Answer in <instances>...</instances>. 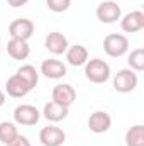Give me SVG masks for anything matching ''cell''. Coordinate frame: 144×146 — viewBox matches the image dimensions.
<instances>
[{"label": "cell", "instance_id": "7a4b0ae2", "mask_svg": "<svg viewBox=\"0 0 144 146\" xmlns=\"http://www.w3.org/2000/svg\"><path fill=\"white\" fill-rule=\"evenodd\" d=\"M129 49V39L124 34H107L104 39V51L110 58H120L127 53Z\"/></svg>", "mask_w": 144, "mask_h": 146}, {"label": "cell", "instance_id": "9a60e30c", "mask_svg": "<svg viewBox=\"0 0 144 146\" xmlns=\"http://www.w3.org/2000/svg\"><path fill=\"white\" fill-rule=\"evenodd\" d=\"M68 112H70L68 107L59 106V104H56L54 100H51V102H48V104L44 106L42 115H44L49 122H59V121H63V119L68 117Z\"/></svg>", "mask_w": 144, "mask_h": 146}, {"label": "cell", "instance_id": "9c48e42d", "mask_svg": "<svg viewBox=\"0 0 144 146\" xmlns=\"http://www.w3.org/2000/svg\"><path fill=\"white\" fill-rule=\"evenodd\" d=\"M110 126H112V117H110V114L105 112V110H95L88 117V127L95 134L107 133L108 129H110Z\"/></svg>", "mask_w": 144, "mask_h": 146}, {"label": "cell", "instance_id": "d6986e66", "mask_svg": "<svg viewBox=\"0 0 144 146\" xmlns=\"http://www.w3.org/2000/svg\"><path fill=\"white\" fill-rule=\"evenodd\" d=\"M17 75L31 87V90L36 87L37 82H39V72H37L32 65H22V66L17 70Z\"/></svg>", "mask_w": 144, "mask_h": 146}, {"label": "cell", "instance_id": "6da1fadb", "mask_svg": "<svg viewBox=\"0 0 144 146\" xmlns=\"http://www.w3.org/2000/svg\"><path fill=\"white\" fill-rule=\"evenodd\" d=\"M85 76L92 83H105L110 78V66L107 61H104L100 58L88 60L85 63Z\"/></svg>", "mask_w": 144, "mask_h": 146}, {"label": "cell", "instance_id": "ffe728a7", "mask_svg": "<svg viewBox=\"0 0 144 146\" xmlns=\"http://www.w3.org/2000/svg\"><path fill=\"white\" fill-rule=\"evenodd\" d=\"M127 63L131 66V70L134 72H143L144 70V49L143 48H136L134 51H131Z\"/></svg>", "mask_w": 144, "mask_h": 146}, {"label": "cell", "instance_id": "8fae6325", "mask_svg": "<svg viewBox=\"0 0 144 146\" xmlns=\"http://www.w3.org/2000/svg\"><path fill=\"white\" fill-rule=\"evenodd\" d=\"M5 92H7L10 97H14V99H22V97H26V95L31 92V87L15 73V75H12V76L5 82Z\"/></svg>", "mask_w": 144, "mask_h": 146}, {"label": "cell", "instance_id": "30bf717a", "mask_svg": "<svg viewBox=\"0 0 144 146\" xmlns=\"http://www.w3.org/2000/svg\"><path fill=\"white\" fill-rule=\"evenodd\" d=\"M41 73L49 80H59L66 75V65L59 60L49 58L41 63Z\"/></svg>", "mask_w": 144, "mask_h": 146}, {"label": "cell", "instance_id": "7c38bea8", "mask_svg": "<svg viewBox=\"0 0 144 146\" xmlns=\"http://www.w3.org/2000/svg\"><path fill=\"white\" fill-rule=\"evenodd\" d=\"M120 27L124 33H139L144 27V12L132 10L120 19Z\"/></svg>", "mask_w": 144, "mask_h": 146}, {"label": "cell", "instance_id": "ba28073f", "mask_svg": "<svg viewBox=\"0 0 144 146\" xmlns=\"http://www.w3.org/2000/svg\"><path fill=\"white\" fill-rule=\"evenodd\" d=\"M51 97H53V100L56 104L65 106V107L70 109L75 104V100H76V92H75V88H73L71 85H68V83H58L53 88Z\"/></svg>", "mask_w": 144, "mask_h": 146}, {"label": "cell", "instance_id": "ac0fdd59", "mask_svg": "<svg viewBox=\"0 0 144 146\" xmlns=\"http://www.w3.org/2000/svg\"><path fill=\"white\" fill-rule=\"evenodd\" d=\"M17 136H19V131H17V126L14 122H9V121L0 122V143H3L7 146L9 143H12Z\"/></svg>", "mask_w": 144, "mask_h": 146}, {"label": "cell", "instance_id": "44dd1931", "mask_svg": "<svg viewBox=\"0 0 144 146\" xmlns=\"http://www.w3.org/2000/svg\"><path fill=\"white\" fill-rule=\"evenodd\" d=\"M46 5L49 10L56 12V14H61V12H66L71 5V0H46Z\"/></svg>", "mask_w": 144, "mask_h": 146}, {"label": "cell", "instance_id": "2e32d148", "mask_svg": "<svg viewBox=\"0 0 144 146\" xmlns=\"http://www.w3.org/2000/svg\"><path fill=\"white\" fill-rule=\"evenodd\" d=\"M66 61L71 66H83L88 61V51L81 44H73L66 49Z\"/></svg>", "mask_w": 144, "mask_h": 146}, {"label": "cell", "instance_id": "7402d4cb", "mask_svg": "<svg viewBox=\"0 0 144 146\" xmlns=\"http://www.w3.org/2000/svg\"><path fill=\"white\" fill-rule=\"evenodd\" d=\"M7 146H31V141H29L26 136H20V134H19L12 143H9Z\"/></svg>", "mask_w": 144, "mask_h": 146}, {"label": "cell", "instance_id": "5b68a950", "mask_svg": "<svg viewBox=\"0 0 144 146\" xmlns=\"http://www.w3.org/2000/svg\"><path fill=\"white\" fill-rule=\"evenodd\" d=\"M41 119V112L31 104H20L14 109V121L20 126H36Z\"/></svg>", "mask_w": 144, "mask_h": 146}, {"label": "cell", "instance_id": "e0dca14e", "mask_svg": "<svg viewBox=\"0 0 144 146\" xmlns=\"http://www.w3.org/2000/svg\"><path fill=\"white\" fill-rule=\"evenodd\" d=\"M126 146H144V126L134 124L126 133Z\"/></svg>", "mask_w": 144, "mask_h": 146}, {"label": "cell", "instance_id": "277c9868", "mask_svg": "<svg viewBox=\"0 0 144 146\" xmlns=\"http://www.w3.org/2000/svg\"><path fill=\"white\" fill-rule=\"evenodd\" d=\"M122 17V9L117 2L114 0H105L98 3L97 7V19L104 24H114Z\"/></svg>", "mask_w": 144, "mask_h": 146}, {"label": "cell", "instance_id": "d4e9b609", "mask_svg": "<svg viewBox=\"0 0 144 146\" xmlns=\"http://www.w3.org/2000/svg\"><path fill=\"white\" fill-rule=\"evenodd\" d=\"M0 51H2V46H0Z\"/></svg>", "mask_w": 144, "mask_h": 146}, {"label": "cell", "instance_id": "603a6c76", "mask_svg": "<svg viewBox=\"0 0 144 146\" xmlns=\"http://www.w3.org/2000/svg\"><path fill=\"white\" fill-rule=\"evenodd\" d=\"M29 0H7V3L10 5V7H14V9H19V7H22V5H26Z\"/></svg>", "mask_w": 144, "mask_h": 146}, {"label": "cell", "instance_id": "8992f818", "mask_svg": "<svg viewBox=\"0 0 144 146\" xmlns=\"http://www.w3.org/2000/svg\"><path fill=\"white\" fill-rule=\"evenodd\" d=\"M66 139V133L58 126H46L39 133V141L42 146H61Z\"/></svg>", "mask_w": 144, "mask_h": 146}, {"label": "cell", "instance_id": "cb8c5ba5", "mask_svg": "<svg viewBox=\"0 0 144 146\" xmlns=\"http://www.w3.org/2000/svg\"><path fill=\"white\" fill-rule=\"evenodd\" d=\"M5 104V92L3 90H0V107Z\"/></svg>", "mask_w": 144, "mask_h": 146}, {"label": "cell", "instance_id": "5bb4252c", "mask_svg": "<svg viewBox=\"0 0 144 146\" xmlns=\"http://www.w3.org/2000/svg\"><path fill=\"white\" fill-rule=\"evenodd\" d=\"M7 53L12 60H17V61H22V60H27V56L31 54V48L27 44V41H22V39H12L7 42Z\"/></svg>", "mask_w": 144, "mask_h": 146}, {"label": "cell", "instance_id": "3957f363", "mask_svg": "<svg viewBox=\"0 0 144 146\" xmlns=\"http://www.w3.org/2000/svg\"><path fill=\"white\" fill-rule=\"evenodd\" d=\"M137 82H139V78L134 70H131V68L119 70L117 75L114 76V90L119 94H129V92L136 90Z\"/></svg>", "mask_w": 144, "mask_h": 146}, {"label": "cell", "instance_id": "52a82bcc", "mask_svg": "<svg viewBox=\"0 0 144 146\" xmlns=\"http://www.w3.org/2000/svg\"><path fill=\"white\" fill-rule=\"evenodd\" d=\"M9 34L12 39H22L27 41L34 34V22L29 19H15L9 26Z\"/></svg>", "mask_w": 144, "mask_h": 146}, {"label": "cell", "instance_id": "4fadbf2b", "mask_svg": "<svg viewBox=\"0 0 144 146\" xmlns=\"http://www.w3.org/2000/svg\"><path fill=\"white\" fill-rule=\"evenodd\" d=\"M44 46L53 54H63V53H66L70 42H68L66 36L61 33H49L44 39Z\"/></svg>", "mask_w": 144, "mask_h": 146}]
</instances>
